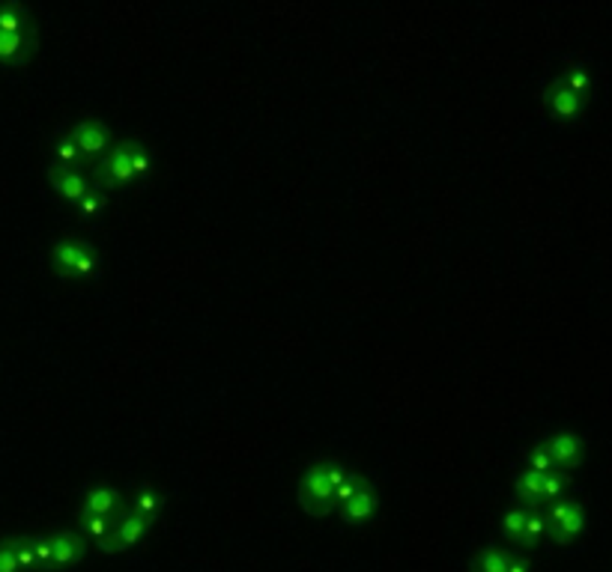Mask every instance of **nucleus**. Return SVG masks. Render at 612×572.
<instances>
[{
    "label": "nucleus",
    "mask_w": 612,
    "mask_h": 572,
    "mask_svg": "<svg viewBox=\"0 0 612 572\" xmlns=\"http://www.w3.org/2000/svg\"><path fill=\"white\" fill-rule=\"evenodd\" d=\"M299 504L305 513L311 516H326L335 510V501H331V495H335V489H331L329 483V463H317L311 465L308 471L302 474L299 480Z\"/></svg>",
    "instance_id": "1"
},
{
    "label": "nucleus",
    "mask_w": 612,
    "mask_h": 572,
    "mask_svg": "<svg viewBox=\"0 0 612 572\" xmlns=\"http://www.w3.org/2000/svg\"><path fill=\"white\" fill-rule=\"evenodd\" d=\"M51 266L57 269V275H90L99 266L96 251H90L87 245L78 242H57L51 247Z\"/></svg>",
    "instance_id": "2"
},
{
    "label": "nucleus",
    "mask_w": 612,
    "mask_h": 572,
    "mask_svg": "<svg viewBox=\"0 0 612 572\" xmlns=\"http://www.w3.org/2000/svg\"><path fill=\"white\" fill-rule=\"evenodd\" d=\"M547 528L552 531V536H556V543H571L576 540V536L583 534L585 528V510L583 504L576 501H559L552 504L550 516H547Z\"/></svg>",
    "instance_id": "3"
},
{
    "label": "nucleus",
    "mask_w": 612,
    "mask_h": 572,
    "mask_svg": "<svg viewBox=\"0 0 612 572\" xmlns=\"http://www.w3.org/2000/svg\"><path fill=\"white\" fill-rule=\"evenodd\" d=\"M143 534H147V519L138 513L123 516L114 525V531H110V540H102V552H126L132 545H138L143 540Z\"/></svg>",
    "instance_id": "4"
},
{
    "label": "nucleus",
    "mask_w": 612,
    "mask_h": 572,
    "mask_svg": "<svg viewBox=\"0 0 612 572\" xmlns=\"http://www.w3.org/2000/svg\"><path fill=\"white\" fill-rule=\"evenodd\" d=\"M48 179H51V185H54V191L61 194L63 200L78 203V200H84V197H87V194H90V182H87V176L78 173V170H75V167H66V165H51Z\"/></svg>",
    "instance_id": "5"
},
{
    "label": "nucleus",
    "mask_w": 612,
    "mask_h": 572,
    "mask_svg": "<svg viewBox=\"0 0 612 572\" xmlns=\"http://www.w3.org/2000/svg\"><path fill=\"white\" fill-rule=\"evenodd\" d=\"M96 176L105 182L108 188H117V185H129L135 173H132V165H129V143H120L110 156H105L99 161L96 167Z\"/></svg>",
    "instance_id": "6"
},
{
    "label": "nucleus",
    "mask_w": 612,
    "mask_h": 572,
    "mask_svg": "<svg viewBox=\"0 0 612 572\" xmlns=\"http://www.w3.org/2000/svg\"><path fill=\"white\" fill-rule=\"evenodd\" d=\"M84 558V543L75 531L51 534V569H72Z\"/></svg>",
    "instance_id": "7"
},
{
    "label": "nucleus",
    "mask_w": 612,
    "mask_h": 572,
    "mask_svg": "<svg viewBox=\"0 0 612 572\" xmlns=\"http://www.w3.org/2000/svg\"><path fill=\"white\" fill-rule=\"evenodd\" d=\"M543 101H547L550 114L559 119H574L583 114V96H576L574 90H567L562 81H552L543 90Z\"/></svg>",
    "instance_id": "8"
},
{
    "label": "nucleus",
    "mask_w": 612,
    "mask_h": 572,
    "mask_svg": "<svg viewBox=\"0 0 612 572\" xmlns=\"http://www.w3.org/2000/svg\"><path fill=\"white\" fill-rule=\"evenodd\" d=\"M543 447H547L552 465L574 468V465L583 459V441H580V435H574V432H559V435H552V439H550L547 444H543Z\"/></svg>",
    "instance_id": "9"
},
{
    "label": "nucleus",
    "mask_w": 612,
    "mask_h": 572,
    "mask_svg": "<svg viewBox=\"0 0 612 572\" xmlns=\"http://www.w3.org/2000/svg\"><path fill=\"white\" fill-rule=\"evenodd\" d=\"M69 138L75 141V147L81 152H90V156H99L102 149L108 147V129L96 119H87V123H78L69 132Z\"/></svg>",
    "instance_id": "10"
},
{
    "label": "nucleus",
    "mask_w": 612,
    "mask_h": 572,
    "mask_svg": "<svg viewBox=\"0 0 612 572\" xmlns=\"http://www.w3.org/2000/svg\"><path fill=\"white\" fill-rule=\"evenodd\" d=\"M33 48H37L33 33H0V63H24Z\"/></svg>",
    "instance_id": "11"
},
{
    "label": "nucleus",
    "mask_w": 612,
    "mask_h": 572,
    "mask_svg": "<svg viewBox=\"0 0 612 572\" xmlns=\"http://www.w3.org/2000/svg\"><path fill=\"white\" fill-rule=\"evenodd\" d=\"M377 504H379L377 495H373L368 486H364L359 495H353L350 501L338 507V513H341L344 522H364V519H371V513L377 510Z\"/></svg>",
    "instance_id": "12"
},
{
    "label": "nucleus",
    "mask_w": 612,
    "mask_h": 572,
    "mask_svg": "<svg viewBox=\"0 0 612 572\" xmlns=\"http://www.w3.org/2000/svg\"><path fill=\"white\" fill-rule=\"evenodd\" d=\"M117 504H120V492L110 489V486H96L84 498V516H108L114 513Z\"/></svg>",
    "instance_id": "13"
},
{
    "label": "nucleus",
    "mask_w": 612,
    "mask_h": 572,
    "mask_svg": "<svg viewBox=\"0 0 612 572\" xmlns=\"http://www.w3.org/2000/svg\"><path fill=\"white\" fill-rule=\"evenodd\" d=\"M508 563H511V558L505 552L481 549L472 560V572H508Z\"/></svg>",
    "instance_id": "14"
},
{
    "label": "nucleus",
    "mask_w": 612,
    "mask_h": 572,
    "mask_svg": "<svg viewBox=\"0 0 612 572\" xmlns=\"http://www.w3.org/2000/svg\"><path fill=\"white\" fill-rule=\"evenodd\" d=\"M526 519H529V513H526V510H520V507H514L511 513H505L502 525H499V534H502L505 540H511V543H520L523 540Z\"/></svg>",
    "instance_id": "15"
},
{
    "label": "nucleus",
    "mask_w": 612,
    "mask_h": 572,
    "mask_svg": "<svg viewBox=\"0 0 612 572\" xmlns=\"http://www.w3.org/2000/svg\"><path fill=\"white\" fill-rule=\"evenodd\" d=\"M514 486H517V492H520L526 501H538L541 498V489H543V474L529 471V468H526V471L517 474Z\"/></svg>",
    "instance_id": "16"
},
{
    "label": "nucleus",
    "mask_w": 612,
    "mask_h": 572,
    "mask_svg": "<svg viewBox=\"0 0 612 572\" xmlns=\"http://www.w3.org/2000/svg\"><path fill=\"white\" fill-rule=\"evenodd\" d=\"M0 33H30V19L24 10H0Z\"/></svg>",
    "instance_id": "17"
},
{
    "label": "nucleus",
    "mask_w": 612,
    "mask_h": 572,
    "mask_svg": "<svg viewBox=\"0 0 612 572\" xmlns=\"http://www.w3.org/2000/svg\"><path fill=\"white\" fill-rule=\"evenodd\" d=\"M559 81H562L567 90H574L576 96H585V93H589V87H592V75L585 72L583 66H571V69H567Z\"/></svg>",
    "instance_id": "18"
},
{
    "label": "nucleus",
    "mask_w": 612,
    "mask_h": 572,
    "mask_svg": "<svg viewBox=\"0 0 612 572\" xmlns=\"http://www.w3.org/2000/svg\"><path fill=\"white\" fill-rule=\"evenodd\" d=\"M362 489H364V480H362V477H355V474H350V477H347V480H344V483H341V486H338V489H335V495H331V501H335V510L341 507V504H347V501H350L353 495H359Z\"/></svg>",
    "instance_id": "19"
},
{
    "label": "nucleus",
    "mask_w": 612,
    "mask_h": 572,
    "mask_svg": "<svg viewBox=\"0 0 612 572\" xmlns=\"http://www.w3.org/2000/svg\"><path fill=\"white\" fill-rule=\"evenodd\" d=\"M15 558H19V569L37 567V558H33V536H15Z\"/></svg>",
    "instance_id": "20"
},
{
    "label": "nucleus",
    "mask_w": 612,
    "mask_h": 572,
    "mask_svg": "<svg viewBox=\"0 0 612 572\" xmlns=\"http://www.w3.org/2000/svg\"><path fill=\"white\" fill-rule=\"evenodd\" d=\"M161 504V498H159V492L156 489H141L138 495H135V513L138 516H147V513H152V510H156Z\"/></svg>",
    "instance_id": "21"
},
{
    "label": "nucleus",
    "mask_w": 612,
    "mask_h": 572,
    "mask_svg": "<svg viewBox=\"0 0 612 572\" xmlns=\"http://www.w3.org/2000/svg\"><path fill=\"white\" fill-rule=\"evenodd\" d=\"M526 463H529V471H538V474H550L552 468H556V465H552V459H550V454H547V447H543V444H541V447H534L532 454L526 456Z\"/></svg>",
    "instance_id": "22"
},
{
    "label": "nucleus",
    "mask_w": 612,
    "mask_h": 572,
    "mask_svg": "<svg viewBox=\"0 0 612 572\" xmlns=\"http://www.w3.org/2000/svg\"><path fill=\"white\" fill-rule=\"evenodd\" d=\"M547 519H543L541 513H529V519H526V528H523V543H534L541 534H547Z\"/></svg>",
    "instance_id": "23"
},
{
    "label": "nucleus",
    "mask_w": 612,
    "mask_h": 572,
    "mask_svg": "<svg viewBox=\"0 0 612 572\" xmlns=\"http://www.w3.org/2000/svg\"><path fill=\"white\" fill-rule=\"evenodd\" d=\"M0 572H21L19 558H15V536L0 543Z\"/></svg>",
    "instance_id": "24"
},
{
    "label": "nucleus",
    "mask_w": 612,
    "mask_h": 572,
    "mask_svg": "<svg viewBox=\"0 0 612 572\" xmlns=\"http://www.w3.org/2000/svg\"><path fill=\"white\" fill-rule=\"evenodd\" d=\"M565 492V474L559 471H550L543 474V489H541V498H559V495Z\"/></svg>",
    "instance_id": "25"
},
{
    "label": "nucleus",
    "mask_w": 612,
    "mask_h": 572,
    "mask_svg": "<svg viewBox=\"0 0 612 572\" xmlns=\"http://www.w3.org/2000/svg\"><path fill=\"white\" fill-rule=\"evenodd\" d=\"M129 165H132L135 176H143L150 170V158H147V152H143L141 143H129Z\"/></svg>",
    "instance_id": "26"
},
{
    "label": "nucleus",
    "mask_w": 612,
    "mask_h": 572,
    "mask_svg": "<svg viewBox=\"0 0 612 572\" xmlns=\"http://www.w3.org/2000/svg\"><path fill=\"white\" fill-rule=\"evenodd\" d=\"M84 534L87 536H96V540H102L108 531H110V525H108V516H84Z\"/></svg>",
    "instance_id": "27"
},
{
    "label": "nucleus",
    "mask_w": 612,
    "mask_h": 572,
    "mask_svg": "<svg viewBox=\"0 0 612 572\" xmlns=\"http://www.w3.org/2000/svg\"><path fill=\"white\" fill-rule=\"evenodd\" d=\"M33 558L39 567H51V536H33Z\"/></svg>",
    "instance_id": "28"
},
{
    "label": "nucleus",
    "mask_w": 612,
    "mask_h": 572,
    "mask_svg": "<svg viewBox=\"0 0 612 572\" xmlns=\"http://www.w3.org/2000/svg\"><path fill=\"white\" fill-rule=\"evenodd\" d=\"M75 156H78V147H75V141L69 134L57 141V165H72Z\"/></svg>",
    "instance_id": "29"
},
{
    "label": "nucleus",
    "mask_w": 612,
    "mask_h": 572,
    "mask_svg": "<svg viewBox=\"0 0 612 572\" xmlns=\"http://www.w3.org/2000/svg\"><path fill=\"white\" fill-rule=\"evenodd\" d=\"M78 206H81V212H84V215H96V209H99V197H96V191H90L87 194V197H84V200H78Z\"/></svg>",
    "instance_id": "30"
},
{
    "label": "nucleus",
    "mask_w": 612,
    "mask_h": 572,
    "mask_svg": "<svg viewBox=\"0 0 612 572\" xmlns=\"http://www.w3.org/2000/svg\"><path fill=\"white\" fill-rule=\"evenodd\" d=\"M508 572H529V560H511L508 563Z\"/></svg>",
    "instance_id": "31"
}]
</instances>
